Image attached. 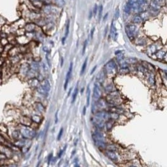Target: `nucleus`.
<instances>
[{"instance_id": "obj_1", "label": "nucleus", "mask_w": 167, "mask_h": 167, "mask_svg": "<svg viewBox=\"0 0 167 167\" xmlns=\"http://www.w3.org/2000/svg\"><path fill=\"white\" fill-rule=\"evenodd\" d=\"M93 139L95 145L98 148H101L103 149L106 147V143L105 141V138L102 135L100 134L95 133L93 135Z\"/></svg>"}, {"instance_id": "obj_2", "label": "nucleus", "mask_w": 167, "mask_h": 167, "mask_svg": "<svg viewBox=\"0 0 167 167\" xmlns=\"http://www.w3.org/2000/svg\"><path fill=\"white\" fill-rule=\"evenodd\" d=\"M20 133L22 136L25 138H34L36 135V132L32 128L28 127V126H24V128H21L20 131Z\"/></svg>"}, {"instance_id": "obj_3", "label": "nucleus", "mask_w": 167, "mask_h": 167, "mask_svg": "<svg viewBox=\"0 0 167 167\" xmlns=\"http://www.w3.org/2000/svg\"><path fill=\"white\" fill-rule=\"evenodd\" d=\"M50 89V84L47 80H44L38 86V91L40 93L46 95Z\"/></svg>"}, {"instance_id": "obj_4", "label": "nucleus", "mask_w": 167, "mask_h": 167, "mask_svg": "<svg viewBox=\"0 0 167 167\" xmlns=\"http://www.w3.org/2000/svg\"><path fill=\"white\" fill-rule=\"evenodd\" d=\"M105 68L107 73L113 74L117 71V66L115 63L113 62V61H110L108 63L106 64Z\"/></svg>"}, {"instance_id": "obj_5", "label": "nucleus", "mask_w": 167, "mask_h": 167, "mask_svg": "<svg viewBox=\"0 0 167 167\" xmlns=\"http://www.w3.org/2000/svg\"><path fill=\"white\" fill-rule=\"evenodd\" d=\"M101 96V92L97 84H95L93 88V98L95 100H99Z\"/></svg>"}, {"instance_id": "obj_6", "label": "nucleus", "mask_w": 167, "mask_h": 167, "mask_svg": "<svg viewBox=\"0 0 167 167\" xmlns=\"http://www.w3.org/2000/svg\"><path fill=\"white\" fill-rule=\"evenodd\" d=\"M135 29H136V26L134 25H130L126 26V32L128 36L130 38H132L133 37L134 33H135Z\"/></svg>"}, {"instance_id": "obj_7", "label": "nucleus", "mask_w": 167, "mask_h": 167, "mask_svg": "<svg viewBox=\"0 0 167 167\" xmlns=\"http://www.w3.org/2000/svg\"><path fill=\"white\" fill-rule=\"evenodd\" d=\"M92 121H93V124L96 126V127L98 128H103L104 125H105V122L103 120H100V119H98L97 118L95 117L92 119Z\"/></svg>"}, {"instance_id": "obj_8", "label": "nucleus", "mask_w": 167, "mask_h": 167, "mask_svg": "<svg viewBox=\"0 0 167 167\" xmlns=\"http://www.w3.org/2000/svg\"><path fill=\"white\" fill-rule=\"evenodd\" d=\"M128 3L131 6V8L134 10H138L140 8V4L138 0H128Z\"/></svg>"}, {"instance_id": "obj_9", "label": "nucleus", "mask_w": 167, "mask_h": 167, "mask_svg": "<svg viewBox=\"0 0 167 167\" xmlns=\"http://www.w3.org/2000/svg\"><path fill=\"white\" fill-rule=\"evenodd\" d=\"M72 70H73V63L71 62V63H70L69 70H68V73H67V74H66V80H65V89H66L67 86H68V82H69L70 77H71V72H72Z\"/></svg>"}, {"instance_id": "obj_10", "label": "nucleus", "mask_w": 167, "mask_h": 167, "mask_svg": "<svg viewBox=\"0 0 167 167\" xmlns=\"http://www.w3.org/2000/svg\"><path fill=\"white\" fill-rule=\"evenodd\" d=\"M110 31H111V38H113L114 40H116L117 38V29H116L115 26L114 24H113V22L112 21L111 25V29H110Z\"/></svg>"}, {"instance_id": "obj_11", "label": "nucleus", "mask_w": 167, "mask_h": 167, "mask_svg": "<svg viewBox=\"0 0 167 167\" xmlns=\"http://www.w3.org/2000/svg\"><path fill=\"white\" fill-rule=\"evenodd\" d=\"M35 25L33 23H28L25 26V31L27 32H31L35 29Z\"/></svg>"}, {"instance_id": "obj_12", "label": "nucleus", "mask_w": 167, "mask_h": 167, "mask_svg": "<svg viewBox=\"0 0 167 167\" xmlns=\"http://www.w3.org/2000/svg\"><path fill=\"white\" fill-rule=\"evenodd\" d=\"M107 156H108V157L111 160H113V161L117 160V156L116 155L115 153L113 151H107Z\"/></svg>"}, {"instance_id": "obj_13", "label": "nucleus", "mask_w": 167, "mask_h": 167, "mask_svg": "<svg viewBox=\"0 0 167 167\" xmlns=\"http://www.w3.org/2000/svg\"><path fill=\"white\" fill-rule=\"evenodd\" d=\"M1 31L9 35V34H10V26L9 25H7V24H4L1 27Z\"/></svg>"}, {"instance_id": "obj_14", "label": "nucleus", "mask_w": 167, "mask_h": 167, "mask_svg": "<svg viewBox=\"0 0 167 167\" xmlns=\"http://www.w3.org/2000/svg\"><path fill=\"white\" fill-rule=\"evenodd\" d=\"M90 95H91V91H90V88H89V86L88 85L87 87V92H86V102H87V107H89V105Z\"/></svg>"}, {"instance_id": "obj_15", "label": "nucleus", "mask_w": 167, "mask_h": 167, "mask_svg": "<svg viewBox=\"0 0 167 167\" xmlns=\"http://www.w3.org/2000/svg\"><path fill=\"white\" fill-rule=\"evenodd\" d=\"M78 83H77V86H76L75 88H74L73 94V98H72V103H74V101H75L76 98H77V95H78Z\"/></svg>"}, {"instance_id": "obj_16", "label": "nucleus", "mask_w": 167, "mask_h": 167, "mask_svg": "<svg viewBox=\"0 0 167 167\" xmlns=\"http://www.w3.org/2000/svg\"><path fill=\"white\" fill-rule=\"evenodd\" d=\"M13 47H14V45H13V44H11V43H8V44H6V45L4 47V51H3V52H4V53H5V52H6V53H8V52H9V51L11 50V49Z\"/></svg>"}, {"instance_id": "obj_17", "label": "nucleus", "mask_w": 167, "mask_h": 167, "mask_svg": "<svg viewBox=\"0 0 167 167\" xmlns=\"http://www.w3.org/2000/svg\"><path fill=\"white\" fill-rule=\"evenodd\" d=\"M25 32H26V31H25V28H18L17 30H16L15 33L16 34V35H17L18 36L24 35V34H25Z\"/></svg>"}, {"instance_id": "obj_18", "label": "nucleus", "mask_w": 167, "mask_h": 167, "mask_svg": "<svg viewBox=\"0 0 167 167\" xmlns=\"http://www.w3.org/2000/svg\"><path fill=\"white\" fill-rule=\"evenodd\" d=\"M55 3L59 7H63L65 5V0H55Z\"/></svg>"}, {"instance_id": "obj_19", "label": "nucleus", "mask_w": 167, "mask_h": 167, "mask_svg": "<svg viewBox=\"0 0 167 167\" xmlns=\"http://www.w3.org/2000/svg\"><path fill=\"white\" fill-rule=\"evenodd\" d=\"M87 60H88V58H86L85 59V61L84 63H83V66H82V68H81V73H80L81 75L84 73L85 71V69L86 68V65H87Z\"/></svg>"}, {"instance_id": "obj_20", "label": "nucleus", "mask_w": 167, "mask_h": 167, "mask_svg": "<svg viewBox=\"0 0 167 167\" xmlns=\"http://www.w3.org/2000/svg\"><path fill=\"white\" fill-rule=\"evenodd\" d=\"M8 43L9 41L7 38H1V39H0V44L3 46V47H4L6 44H8Z\"/></svg>"}, {"instance_id": "obj_21", "label": "nucleus", "mask_w": 167, "mask_h": 167, "mask_svg": "<svg viewBox=\"0 0 167 167\" xmlns=\"http://www.w3.org/2000/svg\"><path fill=\"white\" fill-rule=\"evenodd\" d=\"M31 119H32V120L34 122H35V123H40V122H41V118H40L39 116H37V115L33 116Z\"/></svg>"}, {"instance_id": "obj_22", "label": "nucleus", "mask_w": 167, "mask_h": 167, "mask_svg": "<svg viewBox=\"0 0 167 167\" xmlns=\"http://www.w3.org/2000/svg\"><path fill=\"white\" fill-rule=\"evenodd\" d=\"M142 21V19H141V16H135L133 19V22L135 23H140Z\"/></svg>"}, {"instance_id": "obj_23", "label": "nucleus", "mask_w": 167, "mask_h": 167, "mask_svg": "<svg viewBox=\"0 0 167 167\" xmlns=\"http://www.w3.org/2000/svg\"><path fill=\"white\" fill-rule=\"evenodd\" d=\"M36 109L38 110H39L40 111H42L44 110V108H43V105L41 103H36Z\"/></svg>"}, {"instance_id": "obj_24", "label": "nucleus", "mask_w": 167, "mask_h": 167, "mask_svg": "<svg viewBox=\"0 0 167 167\" xmlns=\"http://www.w3.org/2000/svg\"><path fill=\"white\" fill-rule=\"evenodd\" d=\"M7 143V140L0 134V144L5 145Z\"/></svg>"}, {"instance_id": "obj_25", "label": "nucleus", "mask_w": 167, "mask_h": 167, "mask_svg": "<svg viewBox=\"0 0 167 167\" xmlns=\"http://www.w3.org/2000/svg\"><path fill=\"white\" fill-rule=\"evenodd\" d=\"M125 11L127 13H129L130 12L131 10H132V8H131V6L130 5V4L128 3L126 4V6H125Z\"/></svg>"}, {"instance_id": "obj_26", "label": "nucleus", "mask_w": 167, "mask_h": 167, "mask_svg": "<svg viewBox=\"0 0 167 167\" xmlns=\"http://www.w3.org/2000/svg\"><path fill=\"white\" fill-rule=\"evenodd\" d=\"M69 28H70V21L68 20V23H67L66 27V32H65V38L68 36L69 33Z\"/></svg>"}, {"instance_id": "obj_27", "label": "nucleus", "mask_w": 167, "mask_h": 167, "mask_svg": "<svg viewBox=\"0 0 167 167\" xmlns=\"http://www.w3.org/2000/svg\"><path fill=\"white\" fill-rule=\"evenodd\" d=\"M98 11H99V20H101V15H102V12H103V5H101L99 6L98 8Z\"/></svg>"}, {"instance_id": "obj_28", "label": "nucleus", "mask_w": 167, "mask_h": 167, "mask_svg": "<svg viewBox=\"0 0 167 167\" xmlns=\"http://www.w3.org/2000/svg\"><path fill=\"white\" fill-rule=\"evenodd\" d=\"M4 24H6V20L3 17L0 16V26H2L3 25H4Z\"/></svg>"}, {"instance_id": "obj_29", "label": "nucleus", "mask_w": 167, "mask_h": 167, "mask_svg": "<svg viewBox=\"0 0 167 167\" xmlns=\"http://www.w3.org/2000/svg\"><path fill=\"white\" fill-rule=\"evenodd\" d=\"M97 10H98V6L97 4H95V6H94L93 9V12H94V16H96V14H97Z\"/></svg>"}, {"instance_id": "obj_30", "label": "nucleus", "mask_w": 167, "mask_h": 167, "mask_svg": "<svg viewBox=\"0 0 167 167\" xmlns=\"http://www.w3.org/2000/svg\"><path fill=\"white\" fill-rule=\"evenodd\" d=\"M4 62H5V58H4V57L1 56V57H0V67L3 65Z\"/></svg>"}, {"instance_id": "obj_31", "label": "nucleus", "mask_w": 167, "mask_h": 167, "mask_svg": "<svg viewBox=\"0 0 167 167\" xmlns=\"http://www.w3.org/2000/svg\"><path fill=\"white\" fill-rule=\"evenodd\" d=\"M63 132V128H61L60 131H59V135H58V140H60L61 138L62 137Z\"/></svg>"}, {"instance_id": "obj_32", "label": "nucleus", "mask_w": 167, "mask_h": 167, "mask_svg": "<svg viewBox=\"0 0 167 167\" xmlns=\"http://www.w3.org/2000/svg\"><path fill=\"white\" fill-rule=\"evenodd\" d=\"M119 14H120V10H119V8H117V10H116L115 14V19L118 18Z\"/></svg>"}, {"instance_id": "obj_33", "label": "nucleus", "mask_w": 167, "mask_h": 167, "mask_svg": "<svg viewBox=\"0 0 167 167\" xmlns=\"http://www.w3.org/2000/svg\"><path fill=\"white\" fill-rule=\"evenodd\" d=\"M148 0H138V2H139V4L141 5V4H145L147 3Z\"/></svg>"}, {"instance_id": "obj_34", "label": "nucleus", "mask_w": 167, "mask_h": 167, "mask_svg": "<svg viewBox=\"0 0 167 167\" xmlns=\"http://www.w3.org/2000/svg\"><path fill=\"white\" fill-rule=\"evenodd\" d=\"M3 51H4V47L0 44V54H1V53H3Z\"/></svg>"}, {"instance_id": "obj_35", "label": "nucleus", "mask_w": 167, "mask_h": 167, "mask_svg": "<svg viewBox=\"0 0 167 167\" xmlns=\"http://www.w3.org/2000/svg\"><path fill=\"white\" fill-rule=\"evenodd\" d=\"M86 47V41L85 42V44H84V47H83V55H84L85 53Z\"/></svg>"}, {"instance_id": "obj_36", "label": "nucleus", "mask_w": 167, "mask_h": 167, "mask_svg": "<svg viewBox=\"0 0 167 167\" xmlns=\"http://www.w3.org/2000/svg\"><path fill=\"white\" fill-rule=\"evenodd\" d=\"M94 31H95V28H93V29H92V32H91V38H92H92H93Z\"/></svg>"}, {"instance_id": "obj_37", "label": "nucleus", "mask_w": 167, "mask_h": 167, "mask_svg": "<svg viewBox=\"0 0 167 167\" xmlns=\"http://www.w3.org/2000/svg\"><path fill=\"white\" fill-rule=\"evenodd\" d=\"M96 66H95V67H94V68L93 69V70H92V73H91V74H92V73H93L94 72V71H95V70L96 69Z\"/></svg>"}, {"instance_id": "obj_38", "label": "nucleus", "mask_w": 167, "mask_h": 167, "mask_svg": "<svg viewBox=\"0 0 167 167\" xmlns=\"http://www.w3.org/2000/svg\"><path fill=\"white\" fill-rule=\"evenodd\" d=\"M85 111H86V107H85L84 109H83V114H85Z\"/></svg>"}, {"instance_id": "obj_39", "label": "nucleus", "mask_w": 167, "mask_h": 167, "mask_svg": "<svg viewBox=\"0 0 167 167\" xmlns=\"http://www.w3.org/2000/svg\"><path fill=\"white\" fill-rule=\"evenodd\" d=\"M156 1H160V2H163V1H164V0H156Z\"/></svg>"}, {"instance_id": "obj_40", "label": "nucleus", "mask_w": 167, "mask_h": 167, "mask_svg": "<svg viewBox=\"0 0 167 167\" xmlns=\"http://www.w3.org/2000/svg\"><path fill=\"white\" fill-rule=\"evenodd\" d=\"M1 82H2V79H1V77H0V85H1Z\"/></svg>"}, {"instance_id": "obj_41", "label": "nucleus", "mask_w": 167, "mask_h": 167, "mask_svg": "<svg viewBox=\"0 0 167 167\" xmlns=\"http://www.w3.org/2000/svg\"><path fill=\"white\" fill-rule=\"evenodd\" d=\"M1 54H0V57H1Z\"/></svg>"}]
</instances>
